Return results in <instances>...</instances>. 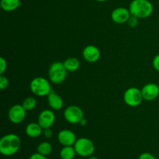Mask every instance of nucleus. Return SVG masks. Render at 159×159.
<instances>
[{
  "instance_id": "f257e3e1",
  "label": "nucleus",
  "mask_w": 159,
  "mask_h": 159,
  "mask_svg": "<svg viewBox=\"0 0 159 159\" xmlns=\"http://www.w3.org/2000/svg\"><path fill=\"white\" fill-rule=\"evenodd\" d=\"M21 147V140L15 134H9L0 140V152L4 156H12L19 152Z\"/></svg>"
},
{
  "instance_id": "f03ea898",
  "label": "nucleus",
  "mask_w": 159,
  "mask_h": 159,
  "mask_svg": "<svg viewBox=\"0 0 159 159\" xmlns=\"http://www.w3.org/2000/svg\"><path fill=\"white\" fill-rule=\"evenodd\" d=\"M153 5L149 0H133L129 6L130 14L138 19H145L153 12Z\"/></svg>"
},
{
  "instance_id": "7ed1b4c3",
  "label": "nucleus",
  "mask_w": 159,
  "mask_h": 159,
  "mask_svg": "<svg viewBox=\"0 0 159 159\" xmlns=\"http://www.w3.org/2000/svg\"><path fill=\"white\" fill-rule=\"evenodd\" d=\"M30 87L31 92L37 96H48L52 90L49 81L43 77L34 78Z\"/></svg>"
},
{
  "instance_id": "20e7f679",
  "label": "nucleus",
  "mask_w": 159,
  "mask_h": 159,
  "mask_svg": "<svg viewBox=\"0 0 159 159\" xmlns=\"http://www.w3.org/2000/svg\"><path fill=\"white\" fill-rule=\"evenodd\" d=\"M68 71L65 68L64 63L56 61L51 64L48 71V77L50 81L54 84H60L65 80Z\"/></svg>"
},
{
  "instance_id": "39448f33",
  "label": "nucleus",
  "mask_w": 159,
  "mask_h": 159,
  "mask_svg": "<svg viewBox=\"0 0 159 159\" xmlns=\"http://www.w3.org/2000/svg\"><path fill=\"white\" fill-rule=\"evenodd\" d=\"M76 154L82 158H87L93 155L95 152V145L93 141L86 138H81L77 139L74 144Z\"/></svg>"
},
{
  "instance_id": "423d86ee",
  "label": "nucleus",
  "mask_w": 159,
  "mask_h": 159,
  "mask_svg": "<svg viewBox=\"0 0 159 159\" xmlns=\"http://www.w3.org/2000/svg\"><path fill=\"white\" fill-rule=\"evenodd\" d=\"M144 99L141 90L139 89L132 87L126 90L124 95V100L129 107H135L139 106Z\"/></svg>"
},
{
  "instance_id": "0eeeda50",
  "label": "nucleus",
  "mask_w": 159,
  "mask_h": 159,
  "mask_svg": "<svg viewBox=\"0 0 159 159\" xmlns=\"http://www.w3.org/2000/svg\"><path fill=\"white\" fill-rule=\"evenodd\" d=\"M64 116L66 121L71 124H77L84 118V113L82 109L77 106H69L65 109Z\"/></svg>"
},
{
  "instance_id": "6e6552de",
  "label": "nucleus",
  "mask_w": 159,
  "mask_h": 159,
  "mask_svg": "<svg viewBox=\"0 0 159 159\" xmlns=\"http://www.w3.org/2000/svg\"><path fill=\"white\" fill-rule=\"evenodd\" d=\"M9 119L12 124H19L23 122L26 116V110L22 105H14L9 110Z\"/></svg>"
},
{
  "instance_id": "1a4fd4ad",
  "label": "nucleus",
  "mask_w": 159,
  "mask_h": 159,
  "mask_svg": "<svg viewBox=\"0 0 159 159\" xmlns=\"http://www.w3.org/2000/svg\"><path fill=\"white\" fill-rule=\"evenodd\" d=\"M55 122V115L54 112L50 110H44L39 114L38 124L44 130L51 128Z\"/></svg>"
},
{
  "instance_id": "9d476101",
  "label": "nucleus",
  "mask_w": 159,
  "mask_h": 159,
  "mask_svg": "<svg viewBox=\"0 0 159 159\" xmlns=\"http://www.w3.org/2000/svg\"><path fill=\"white\" fill-rule=\"evenodd\" d=\"M130 16H131V14H130L129 9L124 7H119L115 9L112 12L111 18L114 23H118V24H122V23H127Z\"/></svg>"
},
{
  "instance_id": "9b49d317",
  "label": "nucleus",
  "mask_w": 159,
  "mask_h": 159,
  "mask_svg": "<svg viewBox=\"0 0 159 159\" xmlns=\"http://www.w3.org/2000/svg\"><path fill=\"white\" fill-rule=\"evenodd\" d=\"M82 55L84 59L89 63H95L100 58V51L94 45H89L83 49Z\"/></svg>"
},
{
  "instance_id": "f8f14e48",
  "label": "nucleus",
  "mask_w": 159,
  "mask_h": 159,
  "mask_svg": "<svg viewBox=\"0 0 159 159\" xmlns=\"http://www.w3.org/2000/svg\"><path fill=\"white\" fill-rule=\"evenodd\" d=\"M59 143L63 146H74L77 141L75 134L69 130H61L57 135Z\"/></svg>"
},
{
  "instance_id": "ddd939ff",
  "label": "nucleus",
  "mask_w": 159,
  "mask_h": 159,
  "mask_svg": "<svg viewBox=\"0 0 159 159\" xmlns=\"http://www.w3.org/2000/svg\"><path fill=\"white\" fill-rule=\"evenodd\" d=\"M143 98L144 100H155L159 96L158 85L155 83H148L144 85L141 89Z\"/></svg>"
},
{
  "instance_id": "4468645a",
  "label": "nucleus",
  "mask_w": 159,
  "mask_h": 159,
  "mask_svg": "<svg viewBox=\"0 0 159 159\" xmlns=\"http://www.w3.org/2000/svg\"><path fill=\"white\" fill-rule=\"evenodd\" d=\"M48 102L49 107L54 110H60L64 105L62 98L53 90H51L50 94L48 96Z\"/></svg>"
},
{
  "instance_id": "2eb2a0df",
  "label": "nucleus",
  "mask_w": 159,
  "mask_h": 159,
  "mask_svg": "<svg viewBox=\"0 0 159 159\" xmlns=\"http://www.w3.org/2000/svg\"><path fill=\"white\" fill-rule=\"evenodd\" d=\"M43 129L38 123H30L26 126V134L30 138H37L43 134Z\"/></svg>"
},
{
  "instance_id": "dca6fc26",
  "label": "nucleus",
  "mask_w": 159,
  "mask_h": 159,
  "mask_svg": "<svg viewBox=\"0 0 159 159\" xmlns=\"http://www.w3.org/2000/svg\"><path fill=\"white\" fill-rule=\"evenodd\" d=\"M2 9L6 12H12L21 6L20 0H1Z\"/></svg>"
},
{
  "instance_id": "f3484780",
  "label": "nucleus",
  "mask_w": 159,
  "mask_h": 159,
  "mask_svg": "<svg viewBox=\"0 0 159 159\" xmlns=\"http://www.w3.org/2000/svg\"><path fill=\"white\" fill-rule=\"evenodd\" d=\"M76 155L74 146H64L59 154L61 159H74Z\"/></svg>"
},
{
  "instance_id": "a211bd4d",
  "label": "nucleus",
  "mask_w": 159,
  "mask_h": 159,
  "mask_svg": "<svg viewBox=\"0 0 159 159\" xmlns=\"http://www.w3.org/2000/svg\"><path fill=\"white\" fill-rule=\"evenodd\" d=\"M64 65L68 71H75L80 68V61L76 57H69L64 61Z\"/></svg>"
},
{
  "instance_id": "6ab92c4d",
  "label": "nucleus",
  "mask_w": 159,
  "mask_h": 159,
  "mask_svg": "<svg viewBox=\"0 0 159 159\" xmlns=\"http://www.w3.org/2000/svg\"><path fill=\"white\" fill-rule=\"evenodd\" d=\"M52 151V145L49 142H48V141L41 142L37 146V152L41 154V155H45V156H48L49 155H51Z\"/></svg>"
},
{
  "instance_id": "aec40b11",
  "label": "nucleus",
  "mask_w": 159,
  "mask_h": 159,
  "mask_svg": "<svg viewBox=\"0 0 159 159\" xmlns=\"http://www.w3.org/2000/svg\"><path fill=\"white\" fill-rule=\"evenodd\" d=\"M22 106L24 107V109L26 111H31V110H34L36 107V106H37V100H36L35 98L30 96V97L26 98V99L23 100Z\"/></svg>"
},
{
  "instance_id": "412c9836",
  "label": "nucleus",
  "mask_w": 159,
  "mask_h": 159,
  "mask_svg": "<svg viewBox=\"0 0 159 159\" xmlns=\"http://www.w3.org/2000/svg\"><path fill=\"white\" fill-rule=\"evenodd\" d=\"M8 86H9V80H8V79L6 76L1 75H0V89L2 90H4Z\"/></svg>"
},
{
  "instance_id": "4be33fe9",
  "label": "nucleus",
  "mask_w": 159,
  "mask_h": 159,
  "mask_svg": "<svg viewBox=\"0 0 159 159\" xmlns=\"http://www.w3.org/2000/svg\"><path fill=\"white\" fill-rule=\"evenodd\" d=\"M7 69V61L4 57H0V75L4 74Z\"/></svg>"
},
{
  "instance_id": "5701e85b",
  "label": "nucleus",
  "mask_w": 159,
  "mask_h": 159,
  "mask_svg": "<svg viewBox=\"0 0 159 159\" xmlns=\"http://www.w3.org/2000/svg\"><path fill=\"white\" fill-rule=\"evenodd\" d=\"M127 24H128V26L130 27H135V26H137L138 25V18L131 15L130 18H129L128 21H127Z\"/></svg>"
},
{
  "instance_id": "b1692460",
  "label": "nucleus",
  "mask_w": 159,
  "mask_h": 159,
  "mask_svg": "<svg viewBox=\"0 0 159 159\" xmlns=\"http://www.w3.org/2000/svg\"><path fill=\"white\" fill-rule=\"evenodd\" d=\"M138 159H157L155 158V156H154L152 154L148 153V152H144V153H142L139 156Z\"/></svg>"
},
{
  "instance_id": "393cba45",
  "label": "nucleus",
  "mask_w": 159,
  "mask_h": 159,
  "mask_svg": "<svg viewBox=\"0 0 159 159\" xmlns=\"http://www.w3.org/2000/svg\"><path fill=\"white\" fill-rule=\"evenodd\" d=\"M152 65H153L154 68H155L156 71H159V54H157V55L154 57Z\"/></svg>"
},
{
  "instance_id": "a878e982",
  "label": "nucleus",
  "mask_w": 159,
  "mask_h": 159,
  "mask_svg": "<svg viewBox=\"0 0 159 159\" xmlns=\"http://www.w3.org/2000/svg\"><path fill=\"white\" fill-rule=\"evenodd\" d=\"M29 159H48V158H47V156H45V155H41V154L37 152V153L33 154V155L30 157Z\"/></svg>"
},
{
  "instance_id": "bb28decb",
  "label": "nucleus",
  "mask_w": 159,
  "mask_h": 159,
  "mask_svg": "<svg viewBox=\"0 0 159 159\" xmlns=\"http://www.w3.org/2000/svg\"><path fill=\"white\" fill-rule=\"evenodd\" d=\"M43 135L46 138H51L53 136V131L51 130V128H47L44 129L43 130Z\"/></svg>"
},
{
  "instance_id": "cd10ccee",
  "label": "nucleus",
  "mask_w": 159,
  "mask_h": 159,
  "mask_svg": "<svg viewBox=\"0 0 159 159\" xmlns=\"http://www.w3.org/2000/svg\"><path fill=\"white\" fill-rule=\"evenodd\" d=\"M79 124H80L82 126H85L87 124V120L85 119V118H83Z\"/></svg>"
},
{
  "instance_id": "c85d7f7f",
  "label": "nucleus",
  "mask_w": 159,
  "mask_h": 159,
  "mask_svg": "<svg viewBox=\"0 0 159 159\" xmlns=\"http://www.w3.org/2000/svg\"><path fill=\"white\" fill-rule=\"evenodd\" d=\"M88 159H99L97 157L94 156V155H91V156L88 157Z\"/></svg>"
},
{
  "instance_id": "c756f323",
  "label": "nucleus",
  "mask_w": 159,
  "mask_h": 159,
  "mask_svg": "<svg viewBox=\"0 0 159 159\" xmlns=\"http://www.w3.org/2000/svg\"><path fill=\"white\" fill-rule=\"evenodd\" d=\"M97 2H106L107 0H96Z\"/></svg>"
},
{
  "instance_id": "7c9ffc66",
  "label": "nucleus",
  "mask_w": 159,
  "mask_h": 159,
  "mask_svg": "<svg viewBox=\"0 0 159 159\" xmlns=\"http://www.w3.org/2000/svg\"><path fill=\"white\" fill-rule=\"evenodd\" d=\"M81 159H85V158H81Z\"/></svg>"
},
{
  "instance_id": "2f4dec72",
  "label": "nucleus",
  "mask_w": 159,
  "mask_h": 159,
  "mask_svg": "<svg viewBox=\"0 0 159 159\" xmlns=\"http://www.w3.org/2000/svg\"><path fill=\"white\" fill-rule=\"evenodd\" d=\"M158 88H159V85H158Z\"/></svg>"
},
{
  "instance_id": "473e14b6",
  "label": "nucleus",
  "mask_w": 159,
  "mask_h": 159,
  "mask_svg": "<svg viewBox=\"0 0 159 159\" xmlns=\"http://www.w3.org/2000/svg\"><path fill=\"white\" fill-rule=\"evenodd\" d=\"M158 159H159V158H158Z\"/></svg>"
}]
</instances>
